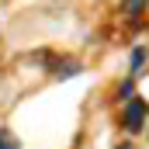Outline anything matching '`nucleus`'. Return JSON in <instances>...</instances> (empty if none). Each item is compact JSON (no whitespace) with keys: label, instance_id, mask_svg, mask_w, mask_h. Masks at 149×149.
Segmentation results:
<instances>
[{"label":"nucleus","instance_id":"nucleus-1","mask_svg":"<svg viewBox=\"0 0 149 149\" xmlns=\"http://www.w3.org/2000/svg\"><path fill=\"white\" fill-rule=\"evenodd\" d=\"M146 114H149V104L142 97H128V101H125V111H121V125L135 135V132L146 128Z\"/></svg>","mask_w":149,"mask_h":149},{"label":"nucleus","instance_id":"nucleus-2","mask_svg":"<svg viewBox=\"0 0 149 149\" xmlns=\"http://www.w3.org/2000/svg\"><path fill=\"white\" fill-rule=\"evenodd\" d=\"M142 7H146V0H121V14L125 17H139Z\"/></svg>","mask_w":149,"mask_h":149},{"label":"nucleus","instance_id":"nucleus-3","mask_svg":"<svg viewBox=\"0 0 149 149\" xmlns=\"http://www.w3.org/2000/svg\"><path fill=\"white\" fill-rule=\"evenodd\" d=\"M142 63H146V49L139 45V49L132 52V63H128V73H132V76H139V73H142Z\"/></svg>","mask_w":149,"mask_h":149},{"label":"nucleus","instance_id":"nucleus-4","mask_svg":"<svg viewBox=\"0 0 149 149\" xmlns=\"http://www.w3.org/2000/svg\"><path fill=\"white\" fill-rule=\"evenodd\" d=\"M76 73H80V63H73V59L56 66V76H59V80H63V76H76Z\"/></svg>","mask_w":149,"mask_h":149},{"label":"nucleus","instance_id":"nucleus-5","mask_svg":"<svg viewBox=\"0 0 149 149\" xmlns=\"http://www.w3.org/2000/svg\"><path fill=\"white\" fill-rule=\"evenodd\" d=\"M0 149H21V142H17L7 128H0Z\"/></svg>","mask_w":149,"mask_h":149},{"label":"nucleus","instance_id":"nucleus-6","mask_svg":"<svg viewBox=\"0 0 149 149\" xmlns=\"http://www.w3.org/2000/svg\"><path fill=\"white\" fill-rule=\"evenodd\" d=\"M118 94H121V97H125V101H128V97H135V94H132V80H125V83H121V87H118Z\"/></svg>","mask_w":149,"mask_h":149},{"label":"nucleus","instance_id":"nucleus-7","mask_svg":"<svg viewBox=\"0 0 149 149\" xmlns=\"http://www.w3.org/2000/svg\"><path fill=\"white\" fill-rule=\"evenodd\" d=\"M114 149H135V146H128V142H121V146H114Z\"/></svg>","mask_w":149,"mask_h":149}]
</instances>
